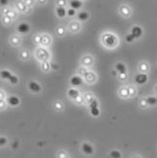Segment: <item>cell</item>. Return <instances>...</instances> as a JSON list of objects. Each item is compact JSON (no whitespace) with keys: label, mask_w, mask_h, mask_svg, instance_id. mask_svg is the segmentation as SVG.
<instances>
[{"label":"cell","mask_w":157,"mask_h":158,"mask_svg":"<svg viewBox=\"0 0 157 158\" xmlns=\"http://www.w3.org/2000/svg\"><path fill=\"white\" fill-rule=\"evenodd\" d=\"M103 42L107 47H114L117 45V37L112 33H106L103 35Z\"/></svg>","instance_id":"6da1fadb"},{"label":"cell","mask_w":157,"mask_h":158,"mask_svg":"<svg viewBox=\"0 0 157 158\" xmlns=\"http://www.w3.org/2000/svg\"><path fill=\"white\" fill-rule=\"evenodd\" d=\"M118 11H119V14L123 18H130L132 15V10L130 8V6H128L126 4L120 5Z\"/></svg>","instance_id":"7a4b0ae2"},{"label":"cell","mask_w":157,"mask_h":158,"mask_svg":"<svg viewBox=\"0 0 157 158\" xmlns=\"http://www.w3.org/2000/svg\"><path fill=\"white\" fill-rule=\"evenodd\" d=\"M90 113L93 116H98L100 112H99V109H98V104L96 101H92L91 104H90Z\"/></svg>","instance_id":"3957f363"},{"label":"cell","mask_w":157,"mask_h":158,"mask_svg":"<svg viewBox=\"0 0 157 158\" xmlns=\"http://www.w3.org/2000/svg\"><path fill=\"white\" fill-rule=\"evenodd\" d=\"M15 6H16V8L19 11L23 12V13H24L26 11V9L28 8V7H27V5L24 3L23 0H17L16 3H15Z\"/></svg>","instance_id":"277c9868"},{"label":"cell","mask_w":157,"mask_h":158,"mask_svg":"<svg viewBox=\"0 0 157 158\" xmlns=\"http://www.w3.org/2000/svg\"><path fill=\"white\" fill-rule=\"evenodd\" d=\"M131 33L133 34V36L136 38V39H138L142 36V34H143V29H142V27L138 26V25H135L132 27V29H131Z\"/></svg>","instance_id":"5b68a950"},{"label":"cell","mask_w":157,"mask_h":158,"mask_svg":"<svg viewBox=\"0 0 157 158\" xmlns=\"http://www.w3.org/2000/svg\"><path fill=\"white\" fill-rule=\"evenodd\" d=\"M30 30V26L28 23H20L18 25V31L19 33H23V34H25L27 32H29Z\"/></svg>","instance_id":"8992f818"},{"label":"cell","mask_w":157,"mask_h":158,"mask_svg":"<svg viewBox=\"0 0 157 158\" xmlns=\"http://www.w3.org/2000/svg\"><path fill=\"white\" fill-rule=\"evenodd\" d=\"M68 28H69V30L71 32H78L81 29V24L79 22H77V20H73V22L70 23Z\"/></svg>","instance_id":"52a82bcc"},{"label":"cell","mask_w":157,"mask_h":158,"mask_svg":"<svg viewBox=\"0 0 157 158\" xmlns=\"http://www.w3.org/2000/svg\"><path fill=\"white\" fill-rule=\"evenodd\" d=\"M83 1L81 0H71L70 1V3H69V5H70V7L71 8H73V9H75V10H79V9H81V7H83Z\"/></svg>","instance_id":"ba28073f"},{"label":"cell","mask_w":157,"mask_h":158,"mask_svg":"<svg viewBox=\"0 0 157 158\" xmlns=\"http://www.w3.org/2000/svg\"><path fill=\"white\" fill-rule=\"evenodd\" d=\"M135 81H136V82H137L138 85H144L145 82L147 81V76L146 74H139V75L136 76Z\"/></svg>","instance_id":"9c48e42d"},{"label":"cell","mask_w":157,"mask_h":158,"mask_svg":"<svg viewBox=\"0 0 157 158\" xmlns=\"http://www.w3.org/2000/svg\"><path fill=\"white\" fill-rule=\"evenodd\" d=\"M56 12L57 17L60 18V19H63V18L66 17L67 11H66V9H65V7H57L56 10Z\"/></svg>","instance_id":"30bf717a"},{"label":"cell","mask_w":157,"mask_h":158,"mask_svg":"<svg viewBox=\"0 0 157 158\" xmlns=\"http://www.w3.org/2000/svg\"><path fill=\"white\" fill-rule=\"evenodd\" d=\"M90 15L88 14L87 12H81L79 13V15H78V20H80V22H85V20H87L88 19H89Z\"/></svg>","instance_id":"8fae6325"},{"label":"cell","mask_w":157,"mask_h":158,"mask_svg":"<svg viewBox=\"0 0 157 158\" xmlns=\"http://www.w3.org/2000/svg\"><path fill=\"white\" fill-rule=\"evenodd\" d=\"M83 84V79L79 76H74L72 79H71V85H74V86H79Z\"/></svg>","instance_id":"7c38bea8"},{"label":"cell","mask_w":157,"mask_h":158,"mask_svg":"<svg viewBox=\"0 0 157 158\" xmlns=\"http://www.w3.org/2000/svg\"><path fill=\"white\" fill-rule=\"evenodd\" d=\"M29 88H30V90L33 91V92H40L41 90V86L37 84V82L35 81H31L29 82Z\"/></svg>","instance_id":"4fadbf2b"},{"label":"cell","mask_w":157,"mask_h":158,"mask_svg":"<svg viewBox=\"0 0 157 158\" xmlns=\"http://www.w3.org/2000/svg\"><path fill=\"white\" fill-rule=\"evenodd\" d=\"M83 150L85 154H92L93 152V148L90 145H88V143H84L83 145Z\"/></svg>","instance_id":"5bb4252c"},{"label":"cell","mask_w":157,"mask_h":158,"mask_svg":"<svg viewBox=\"0 0 157 158\" xmlns=\"http://www.w3.org/2000/svg\"><path fill=\"white\" fill-rule=\"evenodd\" d=\"M8 103L12 106H17L19 104V99L16 96H11V97L8 98Z\"/></svg>","instance_id":"9a60e30c"},{"label":"cell","mask_w":157,"mask_h":158,"mask_svg":"<svg viewBox=\"0 0 157 158\" xmlns=\"http://www.w3.org/2000/svg\"><path fill=\"white\" fill-rule=\"evenodd\" d=\"M68 95H69L72 99H77L79 97V91L76 90V89H70V90L68 91Z\"/></svg>","instance_id":"2e32d148"},{"label":"cell","mask_w":157,"mask_h":158,"mask_svg":"<svg viewBox=\"0 0 157 158\" xmlns=\"http://www.w3.org/2000/svg\"><path fill=\"white\" fill-rule=\"evenodd\" d=\"M115 69H117L120 74H125L126 73V68H125L124 64H122V63H118L117 66H115Z\"/></svg>","instance_id":"e0dca14e"},{"label":"cell","mask_w":157,"mask_h":158,"mask_svg":"<svg viewBox=\"0 0 157 158\" xmlns=\"http://www.w3.org/2000/svg\"><path fill=\"white\" fill-rule=\"evenodd\" d=\"M147 103L148 105H151V106H154L157 104V98L156 97H152V96H151V97H147L146 99Z\"/></svg>","instance_id":"ac0fdd59"},{"label":"cell","mask_w":157,"mask_h":158,"mask_svg":"<svg viewBox=\"0 0 157 158\" xmlns=\"http://www.w3.org/2000/svg\"><path fill=\"white\" fill-rule=\"evenodd\" d=\"M2 20H3V23H4L6 25H9V24L11 23V22H12V18H11L10 16H8V15H4Z\"/></svg>","instance_id":"d6986e66"},{"label":"cell","mask_w":157,"mask_h":158,"mask_svg":"<svg viewBox=\"0 0 157 158\" xmlns=\"http://www.w3.org/2000/svg\"><path fill=\"white\" fill-rule=\"evenodd\" d=\"M67 5V0H56L57 7H65Z\"/></svg>","instance_id":"ffe728a7"},{"label":"cell","mask_w":157,"mask_h":158,"mask_svg":"<svg viewBox=\"0 0 157 158\" xmlns=\"http://www.w3.org/2000/svg\"><path fill=\"white\" fill-rule=\"evenodd\" d=\"M1 76H2L3 79H8L9 80L12 75H11V73L9 71H2L1 72Z\"/></svg>","instance_id":"44dd1931"},{"label":"cell","mask_w":157,"mask_h":158,"mask_svg":"<svg viewBox=\"0 0 157 158\" xmlns=\"http://www.w3.org/2000/svg\"><path fill=\"white\" fill-rule=\"evenodd\" d=\"M76 11L77 10H75V9H73V8H71V7H70V8L67 10V15L69 16V17H73V16L76 15Z\"/></svg>","instance_id":"7402d4cb"},{"label":"cell","mask_w":157,"mask_h":158,"mask_svg":"<svg viewBox=\"0 0 157 158\" xmlns=\"http://www.w3.org/2000/svg\"><path fill=\"white\" fill-rule=\"evenodd\" d=\"M136 38L133 36V34L131 33V34H128V35L126 36V41L127 42H132V41H134Z\"/></svg>","instance_id":"603a6c76"},{"label":"cell","mask_w":157,"mask_h":158,"mask_svg":"<svg viewBox=\"0 0 157 158\" xmlns=\"http://www.w3.org/2000/svg\"><path fill=\"white\" fill-rule=\"evenodd\" d=\"M9 81H10L11 84L15 85V84H17V82H18V78L16 76H11L10 79H9Z\"/></svg>","instance_id":"cb8c5ba5"},{"label":"cell","mask_w":157,"mask_h":158,"mask_svg":"<svg viewBox=\"0 0 157 158\" xmlns=\"http://www.w3.org/2000/svg\"><path fill=\"white\" fill-rule=\"evenodd\" d=\"M23 1L27 5V7H31V6H33L34 2H35V0H23Z\"/></svg>","instance_id":"d4e9b609"},{"label":"cell","mask_w":157,"mask_h":158,"mask_svg":"<svg viewBox=\"0 0 157 158\" xmlns=\"http://www.w3.org/2000/svg\"><path fill=\"white\" fill-rule=\"evenodd\" d=\"M64 31H65V28H64L63 26H59V27H57V33H58V34H63Z\"/></svg>","instance_id":"484cf974"},{"label":"cell","mask_w":157,"mask_h":158,"mask_svg":"<svg viewBox=\"0 0 157 158\" xmlns=\"http://www.w3.org/2000/svg\"><path fill=\"white\" fill-rule=\"evenodd\" d=\"M111 155L113 156V157H120L121 155H120V152H111Z\"/></svg>","instance_id":"4316f807"},{"label":"cell","mask_w":157,"mask_h":158,"mask_svg":"<svg viewBox=\"0 0 157 158\" xmlns=\"http://www.w3.org/2000/svg\"><path fill=\"white\" fill-rule=\"evenodd\" d=\"M141 70H142V71H147V65H146V64H142V65H141Z\"/></svg>","instance_id":"83f0119b"},{"label":"cell","mask_w":157,"mask_h":158,"mask_svg":"<svg viewBox=\"0 0 157 158\" xmlns=\"http://www.w3.org/2000/svg\"><path fill=\"white\" fill-rule=\"evenodd\" d=\"M7 4H8V0H1V6L2 7H6Z\"/></svg>","instance_id":"f1b7e54d"},{"label":"cell","mask_w":157,"mask_h":158,"mask_svg":"<svg viewBox=\"0 0 157 158\" xmlns=\"http://www.w3.org/2000/svg\"><path fill=\"white\" fill-rule=\"evenodd\" d=\"M37 2L41 5H43V4H46L47 3V0H37Z\"/></svg>","instance_id":"f546056e"},{"label":"cell","mask_w":157,"mask_h":158,"mask_svg":"<svg viewBox=\"0 0 157 158\" xmlns=\"http://www.w3.org/2000/svg\"><path fill=\"white\" fill-rule=\"evenodd\" d=\"M141 104H142V107H143V108H146V106H147V101H142Z\"/></svg>","instance_id":"4dcf8cb0"},{"label":"cell","mask_w":157,"mask_h":158,"mask_svg":"<svg viewBox=\"0 0 157 158\" xmlns=\"http://www.w3.org/2000/svg\"><path fill=\"white\" fill-rule=\"evenodd\" d=\"M4 142H6V140L4 141V138H1V145H2V146L4 145Z\"/></svg>","instance_id":"1f68e13d"},{"label":"cell","mask_w":157,"mask_h":158,"mask_svg":"<svg viewBox=\"0 0 157 158\" xmlns=\"http://www.w3.org/2000/svg\"><path fill=\"white\" fill-rule=\"evenodd\" d=\"M155 91H156V92H157V86H156V87H155Z\"/></svg>","instance_id":"d6a6232c"}]
</instances>
